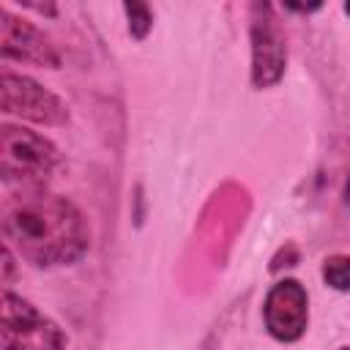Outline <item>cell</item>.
<instances>
[{"label":"cell","instance_id":"cell-13","mask_svg":"<svg viewBox=\"0 0 350 350\" xmlns=\"http://www.w3.org/2000/svg\"><path fill=\"white\" fill-rule=\"evenodd\" d=\"M345 14H347V16H350V3H345Z\"/></svg>","mask_w":350,"mask_h":350},{"label":"cell","instance_id":"cell-8","mask_svg":"<svg viewBox=\"0 0 350 350\" xmlns=\"http://www.w3.org/2000/svg\"><path fill=\"white\" fill-rule=\"evenodd\" d=\"M320 273H323V282H325L331 290L347 293V290H350V254L339 252V254L325 257Z\"/></svg>","mask_w":350,"mask_h":350},{"label":"cell","instance_id":"cell-2","mask_svg":"<svg viewBox=\"0 0 350 350\" xmlns=\"http://www.w3.org/2000/svg\"><path fill=\"white\" fill-rule=\"evenodd\" d=\"M60 167V150L44 134L3 123L0 126V180L3 186H19L22 194L44 191L55 170Z\"/></svg>","mask_w":350,"mask_h":350},{"label":"cell","instance_id":"cell-3","mask_svg":"<svg viewBox=\"0 0 350 350\" xmlns=\"http://www.w3.org/2000/svg\"><path fill=\"white\" fill-rule=\"evenodd\" d=\"M0 345L3 350H66L68 336L38 306L3 287Z\"/></svg>","mask_w":350,"mask_h":350},{"label":"cell","instance_id":"cell-12","mask_svg":"<svg viewBox=\"0 0 350 350\" xmlns=\"http://www.w3.org/2000/svg\"><path fill=\"white\" fill-rule=\"evenodd\" d=\"M345 205H350V175H347V183H345Z\"/></svg>","mask_w":350,"mask_h":350},{"label":"cell","instance_id":"cell-1","mask_svg":"<svg viewBox=\"0 0 350 350\" xmlns=\"http://www.w3.org/2000/svg\"><path fill=\"white\" fill-rule=\"evenodd\" d=\"M3 243L33 268H66L90 252V224L68 197L27 191L3 211Z\"/></svg>","mask_w":350,"mask_h":350},{"label":"cell","instance_id":"cell-10","mask_svg":"<svg viewBox=\"0 0 350 350\" xmlns=\"http://www.w3.org/2000/svg\"><path fill=\"white\" fill-rule=\"evenodd\" d=\"M11 273H14V249L3 243V284H11Z\"/></svg>","mask_w":350,"mask_h":350},{"label":"cell","instance_id":"cell-11","mask_svg":"<svg viewBox=\"0 0 350 350\" xmlns=\"http://www.w3.org/2000/svg\"><path fill=\"white\" fill-rule=\"evenodd\" d=\"M134 202H137V213H134V219H137V224H142V186L134 189Z\"/></svg>","mask_w":350,"mask_h":350},{"label":"cell","instance_id":"cell-5","mask_svg":"<svg viewBox=\"0 0 350 350\" xmlns=\"http://www.w3.org/2000/svg\"><path fill=\"white\" fill-rule=\"evenodd\" d=\"M0 109L5 115H14L36 126L55 129L68 123V107L63 104L60 96H55L41 82L16 74L11 68H3L0 74Z\"/></svg>","mask_w":350,"mask_h":350},{"label":"cell","instance_id":"cell-4","mask_svg":"<svg viewBox=\"0 0 350 350\" xmlns=\"http://www.w3.org/2000/svg\"><path fill=\"white\" fill-rule=\"evenodd\" d=\"M249 41H252V85L257 90L282 82L287 68L284 27L271 3L249 5Z\"/></svg>","mask_w":350,"mask_h":350},{"label":"cell","instance_id":"cell-14","mask_svg":"<svg viewBox=\"0 0 350 350\" xmlns=\"http://www.w3.org/2000/svg\"><path fill=\"white\" fill-rule=\"evenodd\" d=\"M336 350H350V347H336Z\"/></svg>","mask_w":350,"mask_h":350},{"label":"cell","instance_id":"cell-7","mask_svg":"<svg viewBox=\"0 0 350 350\" xmlns=\"http://www.w3.org/2000/svg\"><path fill=\"white\" fill-rule=\"evenodd\" d=\"M262 320L276 342H298L309 328V293L298 279H279L262 301Z\"/></svg>","mask_w":350,"mask_h":350},{"label":"cell","instance_id":"cell-9","mask_svg":"<svg viewBox=\"0 0 350 350\" xmlns=\"http://www.w3.org/2000/svg\"><path fill=\"white\" fill-rule=\"evenodd\" d=\"M123 14L129 19V33L134 41H145L153 27V11L148 3H123Z\"/></svg>","mask_w":350,"mask_h":350},{"label":"cell","instance_id":"cell-6","mask_svg":"<svg viewBox=\"0 0 350 350\" xmlns=\"http://www.w3.org/2000/svg\"><path fill=\"white\" fill-rule=\"evenodd\" d=\"M0 57L3 63L36 68H60L63 63L52 38L25 16H16L8 5H0Z\"/></svg>","mask_w":350,"mask_h":350}]
</instances>
